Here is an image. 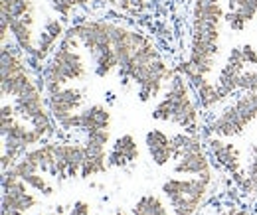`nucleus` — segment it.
I'll use <instances>...</instances> for the list:
<instances>
[{"label": "nucleus", "mask_w": 257, "mask_h": 215, "mask_svg": "<svg viewBox=\"0 0 257 215\" xmlns=\"http://www.w3.org/2000/svg\"><path fill=\"white\" fill-rule=\"evenodd\" d=\"M46 105L52 117L56 119V123H62L64 119L79 111V107L83 105V91L75 87H64L62 91L54 95H46Z\"/></svg>", "instance_id": "f257e3e1"}, {"label": "nucleus", "mask_w": 257, "mask_h": 215, "mask_svg": "<svg viewBox=\"0 0 257 215\" xmlns=\"http://www.w3.org/2000/svg\"><path fill=\"white\" fill-rule=\"evenodd\" d=\"M208 172H212V164H210V158L206 156L204 150L184 154L174 164V174H178V176H196L198 178V176L208 174Z\"/></svg>", "instance_id": "f03ea898"}, {"label": "nucleus", "mask_w": 257, "mask_h": 215, "mask_svg": "<svg viewBox=\"0 0 257 215\" xmlns=\"http://www.w3.org/2000/svg\"><path fill=\"white\" fill-rule=\"evenodd\" d=\"M208 148L212 150V154L216 156V160H218V164L225 168L227 172H231V174H235V172H239V152L235 150V146L233 144H227L224 140H220V136H210L208 140Z\"/></svg>", "instance_id": "7ed1b4c3"}, {"label": "nucleus", "mask_w": 257, "mask_h": 215, "mask_svg": "<svg viewBox=\"0 0 257 215\" xmlns=\"http://www.w3.org/2000/svg\"><path fill=\"white\" fill-rule=\"evenodd\" d=\"M79 124H81V130H97V128L109 130L111 113L105 105L95 103V105L79 111Z\"/></svg>", "instance_id": "20e7f679"}, {"label": "nucleus", "mask_w": 257, "mask_h": 215, "mask_svg": "<svg viewBox=\"0 0 257 215\" xmlns=\"http://www.w3.org/2000/svg\"><path fill=\"white\" fill-rule=\"evenodd\" d=\"M10 34L14 36V42L24 50L26 56H32L36 52V40H34L32 26L26 24L22 18H10Z\"/></svg>", "instance_id": "39448f33"}, {"label": "nucleus", "mask_w": 257, "mask_h": 215, "mask_svg": "<svg viewBox=\"0 0 257 215\" xmlns=\"http://www.w3.org/2000/svg\"><path fill=\"white\" fill-rule=\"evenodd\" d=\"M133 215H172L168 213V209H166V205L162 203L161 197H157V195H143L137 203H135V207H133Z\"/></svg>", "instance_id": "423d86ee"}, {"label": "nucleus", "mask_w": 257, "mask_h": 215, "mask_svg": "<svg viewBox=\"0 0 257 215\" xmlns=\"http://www.w3.org/2000/svg\"><path fill=\"white\" fill-rule=\"evenodd\" d=\"M93 62H95V75L97 77H107L115 67H119V58L115 54V50H107V52H101L93 56Z\"/></svg>", "instance_id": "0eeeda50"}, {"label": "nucleus", "mask_w": 257, "mask_h": 215, "mask_svg": "<svg viewBox=\"0 0 257 215\" xmlns=\"http://www.w3.org/2000/svg\"><path fill=\"white\" fill-rule=\"evenodd\" d=\"M196 95H198V101L204 109H212L216 103H220V93H218V85L210 83L208 79L200 81L196 85Z\"/></svg>", "instance_id": "6e6552de"}, {"label": "nucleus", "mask_w": 257, "mask_h": 215, "mask_svg": "<svg viewBox=\"0 0 257 215\" xmlns=\"http://www.w3.org/2000/svg\"><path fill=\"white\" fill-rule=\"evenodd\" d=\"M107 168H109V164H107V156H87V154H85V160H83L81 176H79V178L89 180V178L95 176V174H103Z\"/></svg>", "instance_id": "1a4fd4ad"}, {"label": "nucleus", "mask_w": 257, "mask_h": 215, "mask_svg": "<svg viewBox=\"0 0 257 215\" xmlns=\"http://www.w3.org/2000/svg\"><path fill=\"white\" fill-rule=\"evenodd\" d=\"M113 148L119 150L121 154H125L128 162H137L139 156H141V152H139V144H137V140L133 138V134H123V136H119V138L115 140Z\"/></svg>", "instance_id": "9d476101"}, {"label": "nucleus", "mask_w": 257, "mask_h": 215, "mask_svg": "<svg viewBox=\"0 0 257 215\" xmlns=\"http://www.w3.org/2000/svg\"><path fill=\"white\" fill-rule=\"evenodd\" d=\"M172 136H168L164 130H159V128H153L147 132L145 136V144L149 150H157V148H170L172 146Z\"/></svg>", "instance_id": "9b49d317"}, {"label": "nucleus", "mask_w": 257, "mask_h": 215, "mask_svg": "<svg viewBox=\"0 0 257 215\" xmlns=\"http://www.w3.org/2000/svg\"><path fill=\"white\" fill-rule=\"evenodd\" d=\"M12 170H14V172H16V176H18V178H22V180H24L26 176H30V174L42 172V170H40V164H38L34 158H30L26 152L18 158V162L12 166Z\"/></svg>", "instance_id": "f8f14e48"}, {"label": "nucleus", "mask_w": 257, "mask_h": 215, "mask_svg": "<svg viewBox=\"0 0 257 215\" xmlns=\"http://www.w3.org/2000/svg\"><path fill=\"white\" fill-rule=\"evenodd\" d=\"M42 30L46 32V34H50L52 38H56L58 42L64 38V34H65L64 22L58 20V18H48V20L44 22V28H42Z\"/></svg>", "instance_id": "ddd939ff"}, {"label": "nucleus", "mask_w": 257, "mask_h": 215, "mask_svg": "<svg viewBox=\"0 0 257 215\" xmlns=\"http://www.w3.org/2000/svg\"><path fill=\"white\" fill-rule=\"evenodd\" d=\"M50 4L54 8V12H58L64 20H67L71 16L73 8L77 6V0H50Z\"/></svg>", "instance_id": "4468645a"}, {"label": "nucleus", "mask_w": 257, "mask_h": 215, "mask_svg": "<svg viewBox=\"0 0 257 215\" xmlns=\"http://www.w3.org/2000/svg\"><path fill=\"white\" fill-rule=\"evenodd\" d=\"M24 182L30 185L32 189H36V191H46L48 189V182H46V178L40 174V172H36V174H30V176H26L24 178Z\"/></svg>", "instance_id": "2eb2a0df"}, {"label": "nucleus", "mask_w": 257, "mask_h": 215, "mask_svg": "<svg viewBox=\"0 0 257 215\" xmlns=\"http://www.w3.org/2000/svg\"><path fill=\"white\" fill-rule=\"evenodd\" d=\"M107 164H109V168H125L127 164H131L127 160V156L125 154H121L119 150H111V152L107 154Z\"/></svg>", "instance_id": "dca6fc26"}, {"label": "nucleus", "mask_w": 257, "mask_h": 215, "mask_svg": "<svg viewBox=\"0 0 257 215\" xmlns=\"http://www.w3.org/2000/svg\"><path fill=\"white\" fill-rule=\"evenodd\" d=\"M85 140H89V142H95V144H103V146H107V142H109V130H103V128H97V130H87V136H85Z\"/></svg>", "instance_id": "f3484780"}, {"label": "nucleus", "mask_w": 257, "mask_h": 215, "mask_svg": "<svg viewBox=\"0 0 257 215\" xmlns=\"http://www.w3.org/2000/svg\"><path fill=\"white\" fill-rule=\"evenodd\" d=\"M91 213V205L87 203V201H75L73 203V207L69 209V215H89Z\"/></svg>", "instance_id": "a211bd4d"}, {"label": "nucleus", "mask_w": 257, "mask_h": 215, "mask_svg": "<svg viewBox=\"0 0 257 215\" xmlns=\"http://www.w3.org/2000/svg\"><path fill=\"white\" fill-rule=\"evenodd\" d=\"M243 58H245V63L247 65H257V50H253L251 46H243Z\"/></svg>", "instance_id": "6ab92c4d"}, {"label": "nucleus", "mask_w": 257, "mask_h": 215, "mask_svg": "<svg viewBox=\"0 0 257 215\" xmlns=\"http://www.w3.org/2000/svg\"><path fill=\"white\" fill-rule=\"evenodd\" d=\"M111 215H133V213H125V211H117V213H111Z\"/></svg>", "instance_id": "aec40b11"}]
</instances>
